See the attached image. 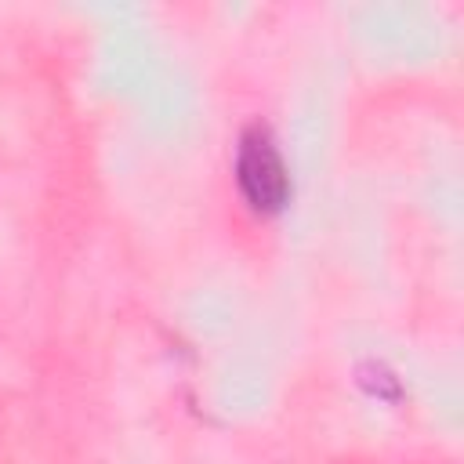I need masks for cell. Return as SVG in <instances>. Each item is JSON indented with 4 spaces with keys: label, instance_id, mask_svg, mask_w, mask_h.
I'll return each mask as SVG.
<instances>
[{
    "label": "cell",
    "instance_id": "6da1fadb",
    "mask_svg": "<svg viewBox=\"0 0 464 464\" xmlns=\"http://www.w3.org/2000/svg\"><path fill=\"white\" fill-rule=\"evenodd\" d=\"M236 178L246 196V203L257 214H276L290 199V174L286 163L276 149V138L268 127L254 123L239 138V156H236Z\"/></svg>",
    "mask_w": 464,
    "mask_h": 464
}]
</instances>
